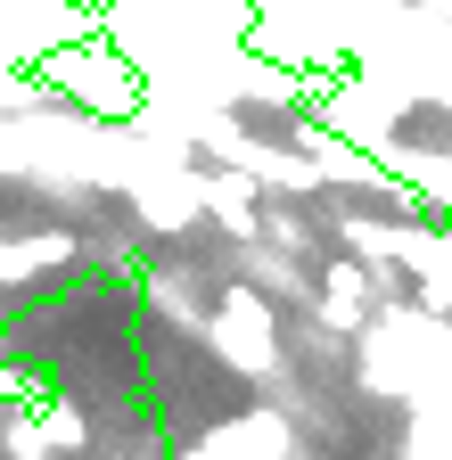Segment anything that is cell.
<instances>
[{
  "instance_id": "cell-2",
  "label": "cell",
  "mask_w": 452,
  "mask_h": 460,
  "mask_svg": "<svg viewBox=\"0 0 452 460\" xmlns=\"http://www.w3.org/2000/svg\"><path fill=\"white\" fill-rule=\"evenodd\" d=\"M297 460H321V452H297Z\"/></svg>"
},
{
  "instance_id": "cell-1",
  "label": "cell",
  "mask_w": 452,
  "mask_h": 460,
  "mask_svg": "<svg viewBox=\"0 0 452 460\" xmlns=\"http://www.w3.org/2000/svg\"><path fill=\"white\" fill-rule=\"evenodd\" d=\"M420 9H436V17H452V0H420Z\"/></svg>"
}]
</instances>
